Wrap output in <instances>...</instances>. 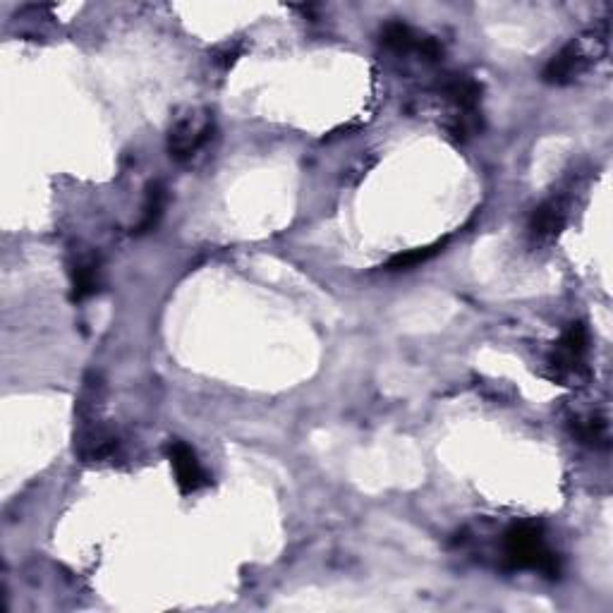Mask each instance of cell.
I'll return each instance as SVG.
<instances>
[{"instance_id":"1","label":"cell","mask_w":613,"mask_h":613,"mask_svg":"<svg viewBox=\"0 0 613 613\" xmlns=\"http://www.w3.org/2000/svg\"><path fill=\"white\" fill-rule=\"evenodd\" d=\"M503 549H506V558L513 568L523 570H539L546 578H558L561 573V563L558 556L546 544L542 527L534 523H520L513 525L506 532L503 539Z\"/></svg>"},{"instance_id":"3","label":"cell","mask_w":613,"mask_h":613,"mask_svg":"<svg viewBox=\"0 0 613 613\" xmlns=\"http://www.w3.org/2000/svg\"><path fill=\"white\" fill-rule=\"evenodd\" d=\"M168 455H171L178 487L185 491V494H194V491H199L209 484V475H206L202 463H199L197 455H194L187 443L173 441L171 448H168Z\"/></svg>"},{"instance_id":"4","label":"cell","mask_w":613,"mask_h":613,"mask_svg":"<svg viewBox=\"0 0 613 613\" xmlns=\"http://www.w3.org/2000/svg\"><path fill=\"white\" fill-rule=\"evenodd\" d=\"M211 135V123L197 125L192 118H182L168 135V151L171 159L187 161L204 147V142Z\"/></svg>"},{"instance_id":"6","label":"cell","mask_w":613,"mask_h":613,"mask_svg":"<svg viewBox=\"0 0 613 613\" xmlns=\"http://www.w3.org/2000/svg\"><path fill=\"white\" fill-rule=\"evenodd\" d=\"M585 68H587V58L585 53H582L580 44H568L549 60V65H546L544 70V82L570 84L575 77H580L582 72H585Z\"/></svg>"},{"instance_id":"5","label":"cell","mask_w":613,"mask_h":613,"mask_svg":"<svg viewBox=\"0 0 613 613\" xmlns=\"http://www.w3.org/2000/svg\"><path fill=\"white\" fill-rule=\"evenodd\" d=\"M568 221V206L563 199H549L534 211L530 221V235L534 242H551L561 235V230L566 228Z\"/></svg>"},{"instance_id":"10","label":"cell","mask_w":613,"mask_h":613,"mask_svg":"<svg viewBox=\"0 0 613 613\" xmlns=\"http://www.w3.org/2000/svg\"><path fill=\"white\" fill-rule=\"evenodd\" d=\"M443 250V242H436V245L429 247H417V250H410L405 254H396V257L391 259V262L386 264L388 271H408L415 269V266H420L424 262H429V259L436 257Z\"/></svg>"},{"instance_id":"2","label":"cell","mask_w":613,"mask_h":613,"mask_svg":"<svg viewBox=\"0 0 613 613\" xmlns=\"http://www.w3.org/2000/svg\"><path fill=\"white\" fill-rule=\"evenodd\" d=\"M587 329L585 324H570V329L563 333L561 341L556 343L554 355L549 357V367L554 372V379L563 386H580L590 379V367H587Z\"/></svg>"},{"instance_id":"8","label":"cell","mask_w":613,"mask_h":613,"mask_svg":"<svg viewBox=\"0 0 613 613\" xmlns=\"http://www.w3.org/2000/svg\"><path fill=\"white\" fill-rule=\"evenodd\" d=\"M163 209H166V187L161 182H151L147 187V202H144V214L137 226V233H149V230L159 226Z\"/></svg>"},{"instance_id":"7","label":"cell","mask_w":613,"mask_h":613,"mask_svg":"<svg viewBox=\"0 0 613 613\" xmlns=\"http://www.w3.org/2000/svg\"><path fill=\"white\" fill-rule=\"evenodd\" d=\"M99 285V262L96 259H82L75 264V269H72V300H87V297L96 295Z\"/></svg>"},{"instance_id":"9","label":"cell","mask_w":613,"mask_h":613,"mask_svg":"<svg viewBox=\"0 0 613 613\" xmlns=\"http://www.w3.org/2000/svg\"><path fill=\"white\" fill-rule=\"evenodd\" d=\"M573 434L578 436L580 443H585V446H590V448L609 446V422L599 415L578 420V424L573 427Z\"/></svg>"}]
</instances>
